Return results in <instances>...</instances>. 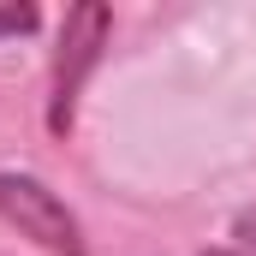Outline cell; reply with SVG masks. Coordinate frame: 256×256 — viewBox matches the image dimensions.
<instances>
[{
	"instance_id": "4",
	"label": "cell",
	"mask_w": 256,
	"mask_h": 256,
	"mask_svg": "<svg viewBox=\"0 0 256 256\" xmlns=\"http://www.w3.org/2000/svg\"><path fill=\"white\" fill-rule=\"evenodd\" d=\"M202 256H238V250H202Z\"/></svg>"
},
{
	"instance_id": "1",
	"label": "cell",
	"mask_w": 256,
	"mask_h": 256,
	"mask_svg": "<svg viewBox=\"0 0 256 256\" xmlns=\"http://www.w3.org/2000/svg\"><path fill=\"white\" fill-rule=\"evenodd\" d=\"M108 30H114V12L96 6V0H84V6L66 12L60 48H54V84H48V131H54V137H66L72 120H78V90H84V78L102 60Z\"/></svg>"
},
{
	"instance_id": "3",
	"label": "cell",
	"mask_w": 256,
	"mask_h": 256,
	"mask_svg": "<svg viewBox=\"0 0 256 256\" xmlns=\"http://www.w3.org/2000/svg\"><path fill=\"white\" fill-rule=\"evenodd\" d=\"M36 30V6H0V36H24Z\"/></svg>"
},
{
	"instance_id": "2",
	"label": "cell",
	"mask_w": 256,
	"mask_h": 256,
	"mask_svg": "<svg viewBox=\"0 0 256 256\" xmlns=\"http://www.w3.org/2000/svg\"><path fill=\"white\" fill-rule=\"evenodd\" d=\"M0 214H6L24 238H36L42 250L84 256V226H78V214H72L42 179H30V173H0Z\"/></svg>"
}]
</instances>
